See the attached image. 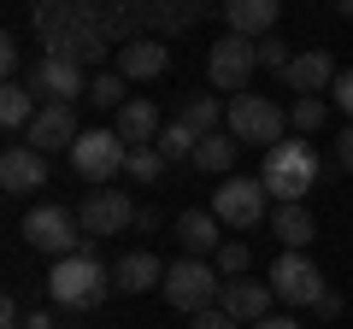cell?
Returning a JSON list of instances; mask_svg holds the SVG:
<instances>
[{
	"label": "cell",
	"mask_w": 353,
	"mask_h": 329,
	"mask_svg": "<svg viewBox=\"0 0 353 329\" xmlns=\"http://www.w3.org/2000/svg\"><path fill=\"white\" fill-rule=\"evenodd\" d=\"M265 182L259 177H224V189L212 194V212H218V224H230V229H259L265 224Z\"/></svg>",
	"instance_id": "8"
},
{
	"label": "cell",
	"mask_w": 353,
	"mask_h": 329,
	"mask_svg": "<svg viewBox=\"0 0 353 329\" xmlns=\"http://www.w3.org/2000/svg\"><path fill=\"white\" fill-rule=\"evenodd\" d=\"M189 329H236V317L224 312V306H212V312H194V323Z\"/></svg>",
	"instance_id": "31"
},
{
	"label": "cell",
	"mask_w": 353,
	"mask_h": 329,
	"mask_svg": "<svg viewBox=\"0 0 353 329\" xmlns=\"http://www.w3.org/2000/svg\"><path fill=\"white\" fill-rule=\"evenodd\" d=\"M136 206H130L124 189H94L83 200V212H77V224H83V235H124L130 224H136Z\"/></svg>",
	"instance_id": "10"
},
{
	"label": "cell",
	"mask_w": 353,
	"mask_h": 329,
	"mask_svg": "<svg viewBox=\"0 0 353 329\" xmlns=\"http://www.w3.org/2000/svg\"><path fill=\"white\" fill-rule=\"evenodd\" d=\"M153 147H159L165 159H194V147H201V136H194V129L183 124V118H171V124L159 129V141H153Z\"/></svg>",
	"instance_id": "25"
},
{
	"label": "cell",
	"mask_w": 353,
	"mask_h": 329,
	"mask_svg": "<svg viewBox=\"0 0 353 329\" xmlns=\"http://www.w3.org/2000/svg\"><path fill=\"white\" fill-rule=\"evenodd\" d=\"M77 235H83V224H77V212H65V206H36V212H24V241L36 253H48V259L83 253Z\"/></svg>",
	"instance_id": "5"
},
{
	"label": "cell",
	"mask_w": 353,
	"mask_h": 329,
	"mask_svg": "<svg viewBox=\"0 0 353 329\" xmlns=\"http://www.w3.org/2000/svg\"><path fill=\"white\" fill-rule=\"evenodd\" d=\"M271 235H277L289 253H306V241L318 235V224H312V212L294 200V206H277V212H271Z\"/></svg>",
	"instance_id": "21"
},
{
	"label": "cell",
	"mask_w": 353,
	"mask_h": 329,
	"mask_svg": "<svg viewBox=\"0 0 353 329\" xmlns=\"http://www.w3.org/2000/svg\"><path fill=\"white\" fill-rule=\"evenodd\" d=\"M336 164H341V171H353V124L341 129V141H336Z\"/></svg>",
	"instance_id": "34"
},
{
	"label": "cell",
	"mask_w": 353,
	"mask_h": 329,
	"mask_svg": "<svg viewBox=\"0 0 353 329\" xmlns=\"http://www.w3.org/2000/svg\"><path fill=\"white\" fill-rule=\"evenodd\" d=\"M159 112H153V100H124L118 106V136L130 141V147H153L159 141Z\"/></svg>",
	"instance_id": "20"
},
{
	"label": "cell",
	"mask_w": 353,
	"mask_h": 329,
	"mask_svg": "<svg viewBox=\"0 0 353 329\" xmlns=\"http://www.w3.org/2000/svg\"><path fill=\"white\" fill-rule=\"evenodd\" d=\"M336 12H341V18H353V0H336Z\"/></svg>",
	"instance_id": "39"
},
{
	"label": "cell",
	"mask_w": 353,
	"mask_h": 329,
	"mask_svg": "<svg viewBox=\"0 0 353 329\" xmlns=\"http://www.w3.org/2000/svg\"><path fill=\"white\" fill-rule=\"evenodd\" d=\"M324 118H330V106L318 100V94H294V106H289V124L301 129V136H312V129H324Z\"/></svg>",
	"instance_id": "26"
},
{
	"label": "cell",
	"mask_w": 353,
	"mask_h": 329,
	"mask_svg": "<svg viewBox=\"0 0 353 329\" xmlns=\"http://www.w3.org/2000/svg\"><path fill=\"white\" fill-rule=\"evenodd\" d=\"M112 288L118 282H112V270L101 265L94 247H83V253H71V259H53V270H48V294H53L59 312H94Z\"/></svg>",
	"instance_id": "1"
},
{
	"label": "cell",
	"mask_w": 353,
	"mask_h": 329,
	"mask_svg": "<svg viewBox=\"0 0 353 329\" xmlns=\"http://www.w3.org/2000/svg\"><path fill=\"white\" fill-rule=\"evenodd\" d=\"M112 282H118L124 294H148V288H165V265H159L153 253H124V259L112 265Z\"/></svg>",
	"instance_id": "19"
},
{
	"label": "cell",
	"mask_w": 353,
	"mask_h": 329,
	"mask_svg": "<svg viewBox=\"0 0 353 329\" xmlns=\"http://www.w3.org/2000/svg\"><path fill=\"white\" fill-rule=\"evenodd\" d=\"M24 329H59V317H48V312H30V317H24Z\"/></svg>",
	"instance_id": "37"
},
{
	"label": "cell",
	"mask_w": 353,
	"mask_h": 329,
	"mask_svg": "<svg viewBox=\"0 0 353 329\" xmlns=\"http://www.w3.org/2000/svg\"><path fill=\"white\" fill-rule=\"evenodd\" d=\"M259 65H271V71H289V65H294V53L283 47L277 36H271V41H259Z\"/></svg>",
	"instance_id": "30"
},
{
	"label": "cell",
	"mask_w": 353,
	"mask_h": 329,
	"mask_svg": "<svg viewBox=\"0 0 353 329\" xmlns=\"http://www.w3.org/2000/svg\"><path fill=\"white\" fill-rule=\"evenodd\" d=\"M176 241H183L189 259H206L224 247V224H218V212H183L176 217Z\"/></svg>",
	"instance_id": "15"
},
{
	"label": "cell",
	"mask_w": 353,
	"mask_h": 329,
	"mask_svg": "<svg viewBox=\"0 0 353 329\" xmlns=\"http://www.w3.org/2000/svg\"><path fill=\"white\" fill-rule=\"evenodd\" d=\"M253 329H301V323H294V317H259Z\"/></svg>",
	"instance_id": "38"
},
{
	"label": "cell",
	"mask_w": 353,
	"mask_h": 329,
	"mask_svg": "<svg viewBox=\"0 0 353 329\" xmlns=\"http://www.w3.org/2000/svg\"><path fill=\"white\" fill-rule=\"evenodd\" d=\"M318 317H341V294H336V288L318 294Z\"/></svg>",
	"instance_id": "36"
},
{
	"label": "cell",
	"mask_w": 353,
	"mask_h": 329,
	"mask_svg": "<svg viewBox=\"0 0 353 329\" xmlns=\"http://www.w3.org/2000/svg\"><path fill=\"white\" fill-rule=\"evenodd\" d=\"M36 89H30V83H6V89H0V124L6 129H30L36 124Z\"/></svg>",
	"instance_id": "22"
},
{
	"label": "cell",
	"mask_w": 353,
	"mask_h": 329,
	"mask_svg": "<svg viewBox=\"0 0 353 329\" xmlns=\"http://www.w3.org/2000/svg\"><path fill=\"white\" fill-rule=\"evenodd\" d=\"M271 294H277L283 306H318L324 277H318V265L306 253H283L277 265H271Z\"/></svg>",
	"instance_id": "9"
},
{
	"label": "cell",
	"mask_w": 353,
	"mask_h": 329,
	"mask_svg": "<svg viewBox=\"0 0 353 329\" xmlns=\"http://www.w3.org/2000/svg\"><path fill=\"white\" fill-rule=\"evenodd\" d=\"M224 294V282H218V265H206V259H176V265H165V300H171V312H212V300Z\"/></svg>",
	"instance_id": "3"
},
{
	"label": "cell",
	"mask_w": 353,
	"mask_h": 329,
	"mask_svg": "<svg viewBox=\"0 0 353 329\" xmlns=\"http://www.w3.org/2000/svg\"><path fill=\"white\" fill-rule=\"evenodd\" d=\"M77 136H83V129H77V112L65 100H48L36 112V124H30V147H36V153H59V147L71 153Z\"/></svg>",
	"instance_id": "12"
},
{
	"label": "cell",
	"mask_w": 353,
	"mask_h": 329,
	"mask_svg": "<svg viewBox=\"0 0 353 329\" xmlns=\"http://www.w3.org/2000/svg\"><path fill=\"white\" fill-rule=\"evenodd\" d=\"M253 71H259V41H248V36H224L206 53V76H212V89H224V94H248Z\"/></svg>",
	"instance_id": "7"
},
{
	"label": "cell",
	"mask_w": 353,
	"mask_h": 329,
	"mask_svg": "<svg viewBox=\"0 0 353 329\" xmlns=\"http://www.w3.org/2000/svg\"><path fill=\"white\" fill-rule=\"evenodd\" d=\"M259 182L277 194L283 206L306 200V194L318 189V153L306 147V141H277V147L265 153V177Z\"/></svg>",
	"instance_id": "2"
},
{
	"label": "cell",
	"mask_w": 353,
	"mask_h": 329,
	"mask_svg": "<svg viewBox=\"0 0 353 329\" xmlns=\"http://www.w3.org/2000/svg\"><path fill=\"white\" fill-rule=\"evenodd\" d=\"M330 94H336V106H341V112L353 118V71H341V76H336V89H330Z\"/></svg>",
	"instance_id": "32"
},
{
	"label": "cell",
	"mask_w": 353,
	"mask_h": 329,
	"mask_svg": "<svg viewBox=\"0 0 353 329\" xmlns=\"http://www.w3.org/2000/svg\"><path fill=\"white\" fill-rule=\"evenodd\" d=\"M165 65H171V53L159 41H130V47H118V76L124 83H153V76H165Z\"/></svg>",
	"instance_id": "17"
},
{
	"label": "cell",
	"mask_w": 353,
	"mask_h": 329,
	"mask_svg": "<svg viewBox=\"0 0 353 329\" xmlns=\"http://www.w3.org/2000/svg\"><path fill=\"white\" fill-rule=\"evenodd\" d=\"M176 118H183V124H189L194 136H212V129H218V118H224V106H218V94H189Z\"/></svg>",
	"instance_id": "24"
},
{
	"label": "cell",
	"mask_w": 353,
	"mask_h": 329,
	"mask_svg": "<svg viewBox=\"0 0 353 329\" xmlns=\"http://www.w3.org/2000/svg\"><path fill=\"white\" fill-rule=\"evenodd\" d=\"M165 164H171V159H165L159 147H130V164H124V171H130L136 182H159V177H165Z\"/></svg>",
	"instance_id": "27"
},
{
	"label": "cell",
	"mask_w": 353,
	"mask_h": 329,
	"mask_svg": "<svg viewBox=\"0 0 353 329\" xmlns=\"http://www.w3.org/2000/svg\"><path fill=\"white\" fill-rule=\"evenodd\" d=\"M218 300L236 323H259V317H271V282H224Z\"/></svg>",
	"instance_id": "16"
},
{
	"label": "cell",
	"mask_w": 353,
	"mask_h": 329,
	"mask_svg": "<svg viewBox=\"0 0 353 329\" xmlns=\"http://www.w3.org/2000/svg\"><path fill=\"white\" fill-rule=\"evenodd\" d=\"M0 189H6V194L48 189V153H36L30 141H12V147L0 153Z\"/></svg>",
	"instance_id": "11"
},
{
	"label": "cell",
	"mask_w": 353,
	"mask_h": 329,
	"mask_svg": "<svg viewBox=\"0 0 353 329\" xmlns=\"http://www.w3.org/2000/svg\"><path fill=\"white\" fill-rule=\"evenodd\" d=\"M0 71H6V83H12V76H18V41H12V36L0 41Z\"/></svg>",
	"instance_id": "33"
},
{
	"label": "cell",
	"mask_w": 353,
	"mask_h": 329,
	"mask_svg": "<svg viewBox=\"0 0 353 329\" xmlns=\"http://www.w3.org/2000/svg\"><path fill=\"white\" fill-rule=\"evenodd\" d=\"M248 247H241V241H224V247H218V277H241V270H248Z\"/></svg>",
	"instance_id": "29"
},
{
	"label": "cell",
	"mask_w": 353,
	"mask_h": 329,
	"mask_svg": "<svg viewBox=\"0 0 353 329\" xmlns=\"http://www.w3.org/2000/svg\"><path fill=\"white\" fill-rule=\"evenodd\" d=\"M88 100L106 106V112H118V106H124V76H118V71H101L94 83H88Z\"/></svg>",
	"instance_id": "28"
},
{
	"label": "cell",
	"mask_w": 353,
	"mask_h": 329,
	"mask_svg": "<svg viewBox=\"0 0 353 329\" xmlns=\"http://www.w3.org/2000/svg\"><path fill=\"white\" fill-rule=\"evenodd\" d=\"M0 329H24V312H18V300H0Z\"/></svg>",
	"instance_id": "35"
},
{
	"label": "cell",
	"mask_w": 353,
	"mask_h": 329,
	"mask_svg": "<svg viewBox=\"0 0 353 329\" xmlns=\"http://www.w3.org/2000/svg\"><path fill=\"white\" fill-rule=\"evenodd\" d=\"M30 89H36V94H48V100H65V106H71L77 94H88V89H83V65H77V59H65V53H48V59L36 65Z\"/></svg>",
	"instance_id": "13"
},
{
	"label": "cell",
	"mask_w": 353,
	"mask_h": 329,
	"mask_svg": "<svg viewBox=\"0 0 353 329\" xmlns=\"http://www.w3.org/2000/svg\"><path fill=\"white\" fill-rule=\"evenodd\" d=\"M124 164H130V141L118 129H83L77 147H71V171L88 182H112Z\"/></svg>",
	"instance_id": "4"
},
{
	"label": "cell",
	"mask_w": 353,
	"mask_h": 329,
	"mask_svg": "<svg viewBox=\"0 0 353 329\" xmlns=\"http://www.w3.org/2000/svg\"><path fill=\"white\" fill-rule=\"evenodd\" d=\"M283 129H289V112L277 100H265V94H236L230 100V136L236 141H265V153H271L283 141Z\"/></svg>",
	"instance_id": "6"
},
{
	"label": "cell",
	"mask_w": 353,
	"mask_h": 329,
	"mask_svg": "<svg viewBox=\"0 0 353 329\" xmlns=\"http://www.w3.org/2000/svg\"><path fill=\"white\" fill-rule=\"evenodd\" d=\"M277 6L283 0H224V24H230V36H265V30L277 24Z\"/></svg>",
	"instance_id": "18"
},
{
	"label": "cell",
	"mask_w": 353,
	"mask_h": 329,
	"mask_svg": "<svg viewBox=\"0 0 353 329\" xmlns=\"http://www.w3.org/2000/svg\"><path fill=\"white\" fill-rule=\"evenodd\" d=\"M194 164H201V171H212V177H224L230 164H236V136H224V129L201 136V147H194Z\"/></svg>",
	"instance_id": "23"
},
{
	"label": "cell",
	"mask_w": 353,
	"mask_h": 329,
	"mask_svg": "<svg viewBox=\"0 0 353 329\" xmlns=\"http://www.w3.org/2000/svg\"><path fill=\"white\" fill-rule=\"evenodd\" d=\"M336 59H330L324 47H306V53H294V65L283 71V83H289L294 94H324V89H336Z\"/></svg>",
	"instance_id": "14"
}]
</instances>
